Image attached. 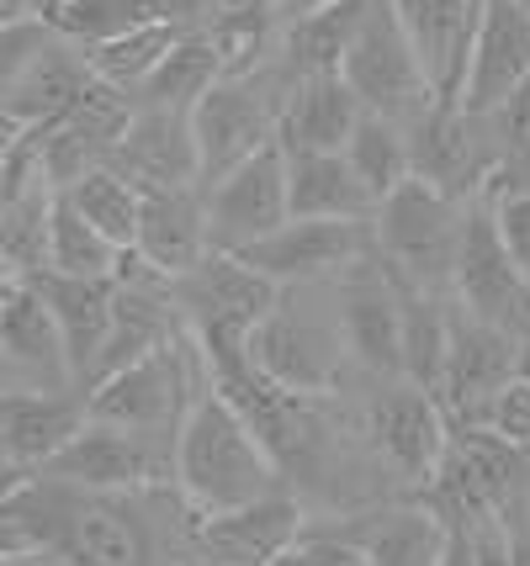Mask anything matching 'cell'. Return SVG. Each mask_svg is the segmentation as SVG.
<instances>
[{
  "mask_svg": "<svg viewBox=\"0 0 530 566\" xmlns=\"http://www.w3.org/2000/svg\"><path fill=\"white\" fill-rule=\"evenodd\" d=\"M281 482L287 471L271 455V444L207 381L176 434V488L202 514H228V509H250L260 497L287 493Z\"/></svg>",
  "mask_w": 530,
  "mask_h": 566,
  "instance_id": "cell-1",
  "label": "cell"
},
{
  "mask_svg": "<svg viewBox=\"0 0 530 566\" xmlns=\"http://www.w3.org/2000/svg\"><path fill=\"white\" fill-rule=\"evenodd\" d=\"M281 292L287 286L260 275L233 249H207L191 271L170 281V296H176L191 339L202 345L207 370H233L250 360L254 328L277 313Z\"/></svg>",
  "mask_w": 530,
  "mask_h": 566,
  "instance_id": "cell-2",
  "label": "cell"
},
{
  "mask_svg": "<svg viewBox=\"0 0 530 566\" xmlns=\"http://www.w3.org/2000/svg\"><path fill=\"white\" fill-rule=\"evenodd\" d=\"M467 207L472 201L451 197L440 186H429L419 175H408L404 186L377 207V249L387 271L429 286V292H451L461 239H467Z\"/></svg>",
  "mask_w": 530,
  "mask_h": 566,
  "instance_id": "cell-3",
  "label": "cell"
},
{
  "mask_svg": "<svg viewBox=\"0 0 530 566\" xmlns=\"http://www.w3.org/2000/svg\"><path fill=\"white\" fill-rule=\"evenodd\" d=\"M250 366L277 381L287 392L329 397L345 392V376L355 370L351 345H345V323H340V296L334 307H292L281 292L277 313L254 328L250 339Z\"/></svg>",
  "mask_w": 530,
  "mask_h": 566,
  "instance_id": "cell-4",
  "label": "cell"
},
{
  "mask_svg": "<svg viewBox=\"0 0 530 566\" xmlns=\"http://www.w3.org/2000/svg\"><path fill=\"white\" fill-rule=\"evenodd\" d=\"M340 74L351 80L355 96L366 101V112L398 117V123H414L429 101H440L425 74V59L414 49V32H408L398 0H366Z\"/></svg>",
  "mask_w": 530,
  "mask_h": 566,
  "instance_id": "cell-5",
  "label": "cell"
},
{
  "mask_svg": "<svg viewBox=\"0 0 530 566\" xmlns=\"http://www.w3.org/2000/svg\"><path fill=\"white\" fill-rule=\"evenodd\" d=\"M366 429L377 444L382 467L404 482V497H419L446 467V450L456 440V423L446 402L414 381H387V392L366 402Z\"/></svg>",
  "mask_w": 530,
  "mask_h": 566,
  "instance_id": "cell-6",
  "label": "cell"
},
{
  "mask_svg": "<svg viewBox=\"0 0 530 566\" xmlns=\"http://www.w3.org/2000/svg\"><path fill=\"white\" fill-rule=\"evenodd\" d=\"M334 296L355 370L372 381H404V292L382 249H366L351 271L334 275Z\"/></svg>",
  "mask_w": 530,
  "mask_h": 566,
  "instance_id": "cell-7",
  "label": "cell"
},
{
  "mask_svg": "<svg viewBox=\"0 0 530 566\" xmlns=\"http://www.w3.org/2000/svg\"><path fill=\"white\" fill-rule=\"evenodd\" d=\"M408 148H414V175L461 201L478 197L488 170L505 159V138L493 117L467 112L461 101H429L408 123Z\"/></svg>",
  "mask_w": 530,
  "mask_h": 566,
  "instance_id": "cell-8",
  "label": "cell"
},
{
  "mask_svg": "<svg viewBox=\"0 0 530 566\" xmlns=\"http://www.w3.org/2000/svg\"><path fill=\"white\" fill-rule=\"evenodd\" d=\"M0 376L6 392H80L64 328L27 275L0 286Z\"/></svg>",
  "mask_w": 530,
  "mask_h": 566,
  "instance_id": "cell-9",
  "label": "cell"
},
{
  "mask_svg": "<svg viewBox=\"0 0 530 566\" xmlns=\"http://www.w3.org/2000/svg\"><path fill=\"white\" fill-rule=\"evenodd\" d=\"M377 249V222L372 218H287L277 233L239 249L260 275L277 286H308V281H334L355 260Z\"/></svg>",
  "mask_w": 530,
  "mask_h": 566,
  "instance_id": "cell-10",
  "label": "cell"
},
{
  "mask_svg": "<svg viewBox=\"0 0 530 566\" xmlns=\"http://www.w3.org/2000/svg\"><path fill=\"white\" fill-rule=\"evenodd\" d=\"M451 296L482 323H499L509 334H526L530 328V281L515 265L499 218L482 197H472L467 207V239H461V260H456V281Z\"/></svg>",
  "mask_w": 530,
  "mask_h": 566,
  "instance_id": "cell-11",
  "label": "cell"
},
{
  "mask_svg": "<svg viewBox=\"0 0 530 566\" xmlns=\"http://www.w3.org/2000/svg\"><path fill=\"white\" fill-rule=\"evenodd\" d=\"M138 101L106 85V80H91V91L49 127H32L38 133V154H43V175H49L59 191H70L75 180H85L91 170H102L106 159L117 154L127 123H133Z\"/></svg>",
  "mask_w": 530,
  "mask_h": 566,
  "instance_id": "cell-12",
  "label": "cell"
},
{
  "mask_svg": "<svg viewBox=\"0 0 530 566\" xmlns=\"http://www.w3.org/2000/svg\"><path fill=\"white\" fill-rule=\"evenodd\" d=\"M515 355H520V334H509L499 323L472 318L451 296V349H446L440 402H446L456 429H478L482 423V413L499 397V387L515 381Z\"/></svg>",
  "mask_w": 530,
  "mask_h": 566,
  "instance_id": "cell-13",
  "label": "cell"
},
{
  "mask_svg": "<svg viewBox=\"0 0 530 566\" xmlns=\"http://www.w3.org/2000/svg\"><path fill=\"white\" fill-rule=\"evenodd\" d=\"M207 191V228H212V249H250L254 239L277 233L292 218V191H287V148L271 144L254 159H245L233 175H224Z\"/></svg>",
  "mask_w": 530,
  "mask_h": 566,
  "instance_id": "cell-14",
  "label": "cell"
},
{
  "mask_svg": "<svg viewBox=\"0 0 530 566\" xmlns=\"http://www.w3.org/2000/svg\"><path fill=\"white\" fill-rule=\"evenodd\" d=\"M345 524H319L334 530L340 541L366 551L372 566H440L446 545H451V518L425 497H404V503H377V509H355L340 514Z\"/></svg>",
  "mask_w": 530,
  "mask_h": 566,
  "instance_id": "cell-15",
  "label": "cell"
},
{
  "mask_svg": "<svg viewBox=\"0 0 530 566\" xmlns=\"http://www.w3.org/2000/svg\"><path fill=\"white\" fill-rule=\"evenodd\" d=\"M308 503L292 493L260 497L250 509H228V514H207L202 535H197V566H271L308 535Z\"/></svg>",
  "mask_w": 530,
  "mask_h": 566,
  "instance_id": "cell-16",
  "label": "cell"
},
{
  "mask_svg": "<svg viewBox=\"0 0 530 566\" xmlns=\"http://www.w3.org/2000/svg\"><path fill=\"white\" fill-rule=\"evenodd\" d=\"M106 165L117 175H127L138 191L202 186V159H197L191 112H176V106H138L123 133V144H117V154H112Z\"/></svg>",
  "mask_w": 530,
  "mask_h": 566,
  "instance_id": "cell-17",
  "label": "cell"
},
{
  "mask_svg": "<svg viewBox=\"0 0 530 566\" xmlns=\"http://www.w3.org/2000/svg\"><path fill=\"white\" fill-rule=\"evenodd\" d=\"M91 423L85 392H0V461L6 482L43 471Z\"/></svg>",
  "mask_w": 530,
  "mask_h": 566,
  "instance_id": "cell-18",
  "label": "cell"
},
{
  "mask_svg": "<svg viewBox=\"0 0 530 566\" xmlns=\"http://www.w3.org/2000/svg\"><path fill=\"white\" fill-rule=\"evenodd\" d=\"M530 80V6L526 0H482L478 43L461 106L467 112H499L520 85Z\"/></svg>",
  "mask_w": 530,
  "mask_h": 566,
  "instance_id": "cell-19",
  "label": "cell"
},
{
  "mask_svg": "<svg viewBox=\"0 0 530 566\" xmlns=\"http://www.w3.org/2000/svg\"><path fill=\"white\" fill-rule=\"evenodd\" d=\"M59 556L75 566H154L144 493H80L75 524Z\"/></svg>",
  "mask_w": 530,
  "mask_h": 566,
  "instance_id": "cell-20",
  "label": "cell"
},
{
  "mask_svg": "<svg viewBox=\"0 0 530 566\" xmlns=\"http://www.w3.org/2000/svg\"><path fill=\"white\" fill-rule=\"evenodd\" d=\"M91 53L70 43V38H53L49 49L38 53L27 70L6 74L0 80V112H6V133L11 127H49L59 123L85 91H91Z\"/></svg>",
  "mask_w": 530,
  "mask_h": 566,
  "instance_id": "cell-21",
  "label": "cell"
},
{
  "mask_svg": "<svg viewBox=\"0 0 530 566\" xmlns=\"http://www.w3.org/2000/svg\"><path fill=\"white\" fill-rule=\"evenodd\" d=\"M43 302L53 307V318L64 328V345H70V366H75L80 392L91 387V376L102 366V349L112 339V318H117V281H80V275H59V271H38L27 275Z\"/></svg>",
  "mask_w": 530,
  "mask_h": 566,
  "instance_id": "cell-22",
  "label": "cell"
},
{
  "mask_svg": "<svg viewBox=\"0 0 530 566\" xmlns=\"http://www.w3.org/2000/svg\"><path fill=\"white\" fill-rule=\"evenodd\" d=\"M138 254L154 271L170 281L186 275L207 249H212V228H207V191L202 186H180V191H144V218H138Z\"/></svg>",
  "mask_w": 530,
  "mask_h": 566,
  "instance_id": "cell-23",
  "label": "cell"
},
{
  "mask_svg": "<svg viewBox=\"0 0 530 566\" xmlns=\"http://www.w3.org/2000/svg\"><path fill=\"white\" fill-rule=\"evenodd\" d=\"M366 117V101L351 91L345 74H308L292 80V96L281 106V148L345 154L355 123Z\"/></svg>",
  "mask_w": 530,
  "mask_h": 566,
  "instance_id": "cell-24",
  "label": "cell"
},
{
  "mask_svg": "<svg viewBox=\"0 0 530 566\" xmlns=\"http://www.w3.org/2000/svg\"><path fill=\"white\" fill-rule=\"evenodd\" d=\"M287 191L292 218H377V201L345 154L287 148Z\"/></svg>",
  "mask_w": 530,
  "mask_h": 566,
  "instance_id": "cell-25",
  "label": "cell"
},
{
  "mask_svg": "<svg viewBox=\"0 0 530 566\" xmlns=\"http://www.w3.org/2000/svg\"><path fill=\"white\" fill-rule=\"evenodd\" d=\"M361 11H366V0H334V6H319V11H308V17H292V22L281 27L277 64L292 74V80L340 74L345 49H351L355 27H361Z\"/></svg>",
  "mask_w": 530,
  "mask_h": 566,
  "instance_id": "cell-26",
  "label": "cell"
},
{
  "mask_svg": "<svg viewBox=\"0 0 530 566\" xmlns=\"http://www.w3.org/2000/svg\"><path fill=\"white\" fill-rule=\"evenodd\" d=\"M53 207H59V186H49V180H27V186L0 191V254H6V275L49 271Z\"/></svg>",
  "mask_w": 530,
  "mask_h": 566,
  "instance_id": "cell-27",
  "label": "cell"
},
{
  "mask_svg": "<svg viewBox=\"0 0 530 566\" xmlns=\"http://www.w3.org/2000/svg\"><path fill=\"white\" fill-rule=\"evenodd\" d=\"M224 80V49H218V38L197 27V32H186L170 59L149 74V85L138 91V106H176V112H191L197 101L212 91Z\"/></svg>",
  "mask_w": 530,
  "mask_h": 566,
  "instance_id": "cell-28",
  "label": "cell"
},
{
  "mask_svg": "<svg viewBox=\"0 0 530 566\" xmlns=\"http://www.w3.org/2000/svg\"><path fill=\"white\" fill-rule=\"evenodd\" d=\"M345 159L355 165L361 186L372 191V201H387L408 175H414V148H408V123L398 117H382V112H366L355 123L351 144H345Z\"/></svg>",
  "mask_w": 530,
  "mask_h": 566,
  "instance_id": "cell-29",
  "label": "cell"
},
{
  "mask_svg": "<svg viewBox=\"0 0 530 566\" xmlns=\"http://www.w3.org/2000/svg\"><path fill=\"white\" fill-rule=\"evenodd\" d=\"M117 260H123V244H112L102 228L59 191L53 233H49V271L80 275V281H112V275H117Z\"/></svg>",
  "mask_w": 530,
  "mask_h": 566,
  "instance_id": "cell-30",
  "label": "cell"
},
{
  "mask_svg": "<svg viewBox=\"0 0 530 566\" xmlns=\"http://www.w3.org/2000/svg\"><path fill=\"white\" fill-rule=\"evenodd\" d=\"M180 27H165V22H144L133 27L127 38H112V43H102V49H85L91 53V70H96V80H106V85H117V91H127V96L138 101V91L149 85V74L170 59V49H176Z\"/></svg>",
  "mask_w": 530,
  "mask_h": 566,
  "instance_id": "cell-31",
  "label": "cell"
},
{
  "mask_svg": "<svg viewBox=\"0 0 530 566\" xmlns=\"http://www.w3.org/2000/svg\"><path fill=\"white\" fill-rule=\"evenodd\" d=\"M64 197L75 201L85 218L102 228L112 244L133 249L138 244V218H144V191L127 180V175H117L112 165H102V170H91L85 180H75Z\"/></svg>",
  "mask_w": 530,
  "mask_h": 566,
  "instance_id": "cell-32",
  "label": "cell"
},
{
  "mask_svg": "<svg viewBox=\"0 0 530 566\" xmlns=\"http://www.w3.org/2000/svg\"><path fill=\"white\" fill-rule=\"evenodd\" d=\"M49 22L59 27V38H70L80 49H102V43L127 38L133 27L154 22V17L149 0H59Z\"/></svg>",
  "mask_w": 530,
  "mask_h": 566,
  "instance_id": "cell-33",
  "label": "cell"
},
{
  "mask_svg": "<svg viewBox=\"0 0 530 566\" xmlns=\"http://www.w3.org/2000/svg\"><path fill=\"white\" fill-rule=\"evenodd\" d=\"M478 429H488L493 440H505L509 450H526L530 455V381L515 376L509 387H499V397L488 402Z\"/></svg>",
  "mask_w": 530,
  "mask_h": 566,
  "instance_id": "cell-34",
  "label": "cell"
},
{
  "mask_svg": "<svg viewBox=\"0 0 530 566\" xmlns=\"http://www.w3.org/2000/svg\"><path fill=\"white\" fill-rule=\"evenodd\" d=\"M271 566H372L366 562V551L351 541H340L334 530H319V524H308V535L298 545H287Z\"/></svg>",
  "mask_w": 530,
  "mask_h": 566,
  "instance_id": "cell-35",
  "label": "cell"
},
{
  "mask_svg": "<svg viewBox=\"0 0 530 566\" xmlns=\"http://www.w3.org/2000/svg\"><path fill=\"white\" fill-rule=\"evenodd\" d=\"M488 117H493L499 138H505V154L509 148H526L530 154V80L505 101V106H499V112H488Z\"/></svg>",
  "mask_w": 530,
  "mask_h": 566,
  "instance_id": "cell-36",
  "label": "cell"
},
{
  "mask_svg": "<svg viewBox=\"0 0 530 566\" xmlns=\"http://www.w3.org/2000/svg\"><path fill=\"white\" fill-rule=\"evenodd\" d=\"M149 17L165 27H180V32H197V27H212L218 0H149Z\"/></svg>",
  "mask_w": 530,
  "mask_h": 566,
  "instance_id": "cell-37",
  "label": "cell"
},
{
  "mask_svg": "<svg viewBox=\"0 0 530 566\" xmlns=\"http://www.w3.org/2000/svg\"><path fill=\"white\" fill-rule=\"evenodd\" d=\"M59 0H0V22H27V17H43L49 22Z\"/></svg>",
  "mask_w": 530,
  "mask_h": 566,
  "instance_id": "cell-38",
  "label": "cell"
},
{
  "mask_svg": "<svg viewBox=\"0 0 530 566\" xmlns=\"http://www.w3.org/2000/svg\"><path fill=\"white\" fill-rule=\"evenodd\" d=\"M440 566H478V551H472V535H467L461 524H451V545H446V556H440Z\"/></svg>",
  "mask_w": 530,
  "mask_h": 566,
  "instance_id": "cell-39",
  "label": "cell"
},
{
  "mask_svg": "<svg viewBox=\"0 0 530 566\" xmlns=\"http://www.w3.org/2000/svg\"><path fill=\"white\" fill-rule=\"evenodd\" d=\"M319 6H334V0H281V22H292V17H308V11H319Z\"/></svg>",
  "mask_w": 530,
  "mask_h": 566,
  "instance_id": "cell-40",
  "label": "cell"
},
{
  "mask_svg": "<svg viewBox=\"0 0 530 566\" xmlns=\"http://www.w3.org/2000/svg\"><path fill=\"white\" fill-rule=\"evenodd\" d=\"M515 376L520 381H530V328L520 334V355H515Z\"/></svg>",
  "mask_w": 530,
  "mask_h": 566,
  "instance_id": "cell-41",
  "label": "cell"
},
{
  "mask_svg": "<svg viewBox=\"0 0 530 566\" xmlns=\"http://www.w3.org/2000/svg\"><path fill=\"white\" fill-rule=\"evenodd\" d=\"M526 6H530V0H526Z\"/></svg>",
  "mask_w": 530,
  "mask_h": 566,
  "instance_id": "cell-42",
  "label": "cell"
}]
</instances>
